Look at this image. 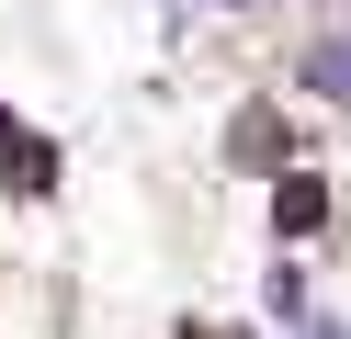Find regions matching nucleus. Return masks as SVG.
<instances>
[{
  "label": "nucleus",
  "mask_w": 351,
  "mask_h": 339,
  "mask_svg": "<svg viewBox=\"0 0 351 339\" xmlns=\"http://www.w3.org/2000/svg\"><path fill=\"white\" fill-rule=\"evenodd\" d=\"M272 147H283V136H272V113H238V158H250V170H272Z\"/></svg>",
  "instance_id": "f03ea898"
},
{
  "label": "nucleus",
  "mask_w": 351,
  "mask_h": 339,
  "mask_svg": "<svg viewBox=\"0 0 351 339\" xmlns=\"http://www.w3.org/2000/svg\"><path fill=\"white\" fill-rule=\"evenodd\" d=\"M272 215H283V226H317V215H328V192H317V181L295 170V181H283V192H272Z\"/></svg>",
  "instance_id": "f257e3e1"
}]
</instances>
